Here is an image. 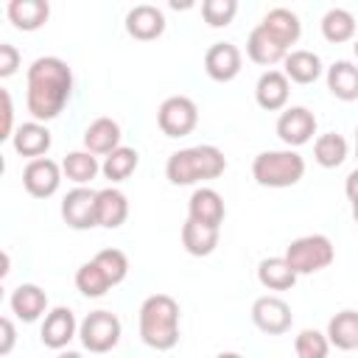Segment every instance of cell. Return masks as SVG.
Returning a JSON list of instances; mask_svg holds the SVG:
<instances>
[{"mask_svg": "<svg viewBox=\"0 0 358 358\" xmlns=\"http://www.w3.org/2000/svg\"><path fill=\"white\" fill-rule=\"evenodd\" d=\"M73 95V70L59 56H39L25 76V106L34 120L48 123L64 112Z\"/></svg>", "mask_w": 358, "mask_h": 358, "instance_id": "1", "label": "cell"}, {"mask_svg": "<svg viewBox=\"0 0 358 358\" xmlns=\"http://www.w3.org/2000/svg\"><path fill=\"white\" fill-rule=\"evenodd\" d=\"M140 338L145 347L165 352L179 344V302L171 294H151L140 305Z\"/></svg>", "mask_w": 358, "mask_h": 358, "instance_id": "2", "label": "cell"}, {"mask_svg": "<svg viewBox=\"0 0 358 358\" xmlns=\"http://www.w3.org/2000/svg\"><path fill=\"white\" fill-rule=\"evenodd\" d=\"M227 171V157L218 145H190L179 148L165 162V176L171 185H196L207 179H218Z\"/></svg>", "mask_w": 358, "mask_h": 358, "instance_id": "3", "label": "cell"}, {"mask_svg": "<svg viewBox=\"0 0 358 358\" xmlns=\"http://www.w3.org/2000/svg\"><path fill=\"white\" fill-rule=\"evenodd\" d=\"M252 176L260 187H294L305 176V157L296 148L260 151L252 159Z\"/></svg>", "mask_w": 358, "mask_h": 358, "instance_id": "4", "label": "cell"}, {"mask_svg": "<svg viewBox=\"0 0 358 358\" xmlns=\"http://www.w3.org/2000/svg\"><path fill=\"white\" fill-rule=\"evenodd\" d=\"M288 266L294 268L296 277L302 274H316L322 268H327L333 260H336V246L327 235L322 232H313V235H302V238H294L288 246H285V255Z\"/></svg>", "mask_w": 358, "mask_h": 358, "instance_id": "5", "label": "cell"}, {"mask_svg": "<svg viewBox=\"0 0 358 358\" xmlns=\"http://www.w3.org/2000/svg\"><path fill=\"white\" fill-rule=\"evenodd\" d=\"M120 333H123L120 319L112 310H103V308L101 310H90L78 324L81 347L95 352V355H103V352L115 350L117 341H120Z\"/></svg>", "mask_w": 358, "mask_h": 358, "instance_id": "6", "label": "cell"}, {"mask_svg": "<svg viewBox=\"0 0 358 358\" xmlns=\"http://www.w3.org/2000/svg\"><path fill=\"white\" fill-rule=\"evenodd\" d=\"M157 126L165 137H187L199 126V106L187 95H171L157 109Z\"/></svg>", "mask_w": 358, "mask_h": 358, "instance_id": "7", "label": "cell"}, {"mask_svg": "<svg viewBox=\"0 0 358 358\" xmlns=\"http://www.w3.org/2000/svg\"><path fill=\"white\" fill-rule=\"evenodd\" d=\"M252 322L266 336H282V333L291 330L294 313H291V305L282 296L263 294V296H257L252 302Z\"/></svg>", "mask_w": 358, "mask_h": 358, "instance_id": "8", "label": "cell"}, {"mask_svg": "<svg viewBox=\"0 0 358 358\" xmlns=\"http://www.w3.org/2000/svg\"><path fill=\"white\" fill-rule=\"evenodd\" d=\"M316 134V115L308 106H285L277 117V137L285 148H299Z\"/></svg>", "mask_w": 358, "mask_h": 358, "instance_id": "9", "label": "cell"}, {"mask_svg": "<svg viewBox=\"0 0 358 358\" xmlns=\"http://www.w3.org/2000/svg\"><path fill=\"white\" fill-rule=\"evenodd\" d=\"M62 165L50 157H39V159H28V165L22 168V187L28 190V196L34 199H50L59 185H62Z\"/></svg>", "mask_w": 358, "mask_h": 358, "instance_id": "10", "label": "cell"}, {"mask_svg": "<svg viewBox=\"0 0 358 358\" xmlns=\"http://www.w3.org/2000/svg\"><path fill=\"white\" fill-rule=\"evenodd\" d=\"M95 199H98V190H92L87 185H76L62 199V218H64V224L70 229H92V227H98Z\"/></svg>", "mask_w": 358, "mask_h": 358, "instance_id": "11", "label": "cell"}, {"mask_svg": "<svg viewBox=\"0 0 358 358\" xmlns=\"http://www.w3.org/2000/svg\"><path fill=\"white\" fill-rule=\"evenodd\" d=\"M78 324L76 322V313L67 308V305H56L48 310V316L42 319V327H39V338L48 350H64L76 336H78Z\"/></svg>", "mask_w": 358, "mask_h": 358, "instance_id": "12", "label": "cell"}, {"mask_svg": "<svg viewBox=\"0 0 358 358\" xmlns=\"http://www.w3.org/2000/svg\"><path fill=\"white\" fill-rule=\"evenodd\" d=\"M241 67H243V53L232 42H213L204 53V73L218 84L238 78Z\"/></svg>", "mask_w": 358, "mask_h": 358, "instance_id": "13", "label": "cell"}, {"mask_svg": "<svg viewBox=\"0 0 358 358\" xmlns=\"http://www.w3.org/2000/svg\"><path fill=\"white\" fill-rule=\"evenodd\" d=\"M165 14L162 8L151 6V3H137L129 8L126 14V34L131 39H140V42H151V39H159L165 34Z\"/></svg>", "mask_w": 358, "mask_h": 358, "instance_id": "14", "label": "cell"}, {"mask_svg": "<svg viewBox=\"0 0 358 358\" xmlns=\"http://www.w3.org/2000/svg\"><path fill=\"white\" fill-rule=\"evenodd\" d=\"M291 98V81L282 70H266L260 73L257 84H255V101L260 109L266 112H280L288 106Z\"/></svg>", "mask_w": 358, "mask_h": 358, "instance_id": "15", "label": "cell"}, {"mask_svg": "<svg viewBox=\"0 0 358 358\" xmlns=\"http://www.w3.org/2000/svg\"><path fill=\"white\" fill-rule=\"evenodd\" d=\"M187 218L207 224V227H218L227 218V207H224V196L215 187H196L187 199Z\"/></svg>", "mask_w": 358, "mask_h": 358, "instance_id": "16", "label": "cell"}, {"mask_svg": "<svg viewBox=\"0 0 358 358\" xmlns=\"http://www.w3.org/2000/svg\"><path fill=\"white\" fill-rule=\"evenodd\" d=\"M11 145L20 157H28V159H39L50 151L53 145V137H50V129L39 120H28V123H20L14 137H11Z\"/></svg>", "mask_w": 358, "mask_h": 358, "instance_id": "17", "label": "cell"}, {"mask_svg": "<svg viewBox=\"0 0 358 358\" xmlns=\"http://www.w3.org/2000/svg\"><path fill=\"white\" fill-rule=\"evenodd\" d=\"M8 305L20 322H36V319L48 316V294L36 282H20L11 291Z\"/></svg>", "mask_w": 358, "mask_h": 358, "instance_id": "18", "label": "cell"}, {"mask_svg": "<svg viewBox=\"0 0 358 358\" xmlns=\"http://www.w3.org/2000/svg\"><path fill=\"white\" fill-rule=\"evenodd\" d=\"M95 218H98V227L103 229H117L126 224L129 218V199L123 190L117 187H101L98 190V199H95Z\"/></svg>", "mask_w": 358, "mask_h": 358, "instance_id": "19", "label": "cell"}, {"mask_svg": "<svg viewBox=\"0 0 358 358\" xmlns=\"http://www.w3.org/2000/svg\"><path fill=\"white\" fill-rule=\"evenodd\" d=\"M288 53H291V50H288L285 45H280L260 22H257V25L249 31V36H246V56H249L255 64L271 67V64L282 62Z\"/></svg>", "mask_w": 358, "mask_h": 358, "instance_id": "20", "label": "cell"}, {"mask_svg": "<svg viewBox=\"0 0 358 358\" xmlns=\"http://www.w3.org/2000/svg\"><path fill=\"white\" fill-rule=\"evenodd\" d=\"M120 126L112 117H95L87 129H84V148L95 157H106L115 148H120Z\"/></svg>", "mask_w": 358, "mask_h": 358, "instance_id": "21", "label": "cell"}, {"mask_svg": "<svg viewBox=\"0 0 358 358\" xmlns=\"http://www.w3.org/2000/svg\"><path fill=\"white\" fill-rule=\"evenodd\" d=\"M260 25H263L280 45H285L288 50H291V45H296L299 36H302V22H299V17H296L291 8H285V6L268 8L266 17L260 20Z\"/></svg>", "mask_w": 358, "mask_h": 358, "instance_id": "22", "label": "cell"}, {"mask_svg": "<svg viewBox=\"0 0 358 358\" xmlns=\"http://www.w3.org/2000/svg\"><path fill=\"white\" fill-rule=\"evenodd\" d=\"M218 241H221L218 227H207V224H199V221H190V218L182 224V246L193 257L213 255L218 249Z\"/></svg>", "mask_w": 358, "mask_h": 358, "instance_id": "23", "label": "cell"}, {"mask_svg": "<svg viewBox=\"0 0 358 358\" xmlns=\"http://www.w3.org/2000/svg\"><path fill=\"white\" fill-rule=\"evenodd\" d=\"M6 14L17 31H36L48 22L50 6L48 0H11L6 6Z\"/></svg>", "mask_w": 358, "mask_h": 358, "instance_id": "24", "label": "cell"}, {"mask_svg": "<svg viewBox=\"0 0 358 358\" xmlns=\"http://www.w3.org/2000/svg\"><path fill=\"white\" fill-rule=\"evenodd\" d=\"M282 73L288 76V81L294 84H313L324 67H322V59L313 53V50H305V48H296L291 50L285 59H282Z\"/></svg>", "mask_w": 358, "mask_h": 358, "instance_id": "25", "label": "cell"}, {"mask_svg": "<svg viewBox=\"0 0 358 358\" xmlns=\"http://www.w3.org/2000/svg\"><path fill=\"white\" fill-rule=\"evenodd\" d=\"M327 78V90L333 92V98L338 101H358V64L338 59L327 67L324 73Z\"/></svg>", "mask_w": 358, "mask_h": 358, "instance_id": "26", "label": "cell"}, {"mask_svg": "<svg viewBox=\"0 0 358 358\" xmlns=\"http://www.w3.org/2000/svg\"><path fill=\"white\" fill-rule=\"evenodd\" d=\"M324 333H327L330 347L344 350V352L358 350V310H352V308L338 310L336 316H330Z\"/></svg>", "mask_w": 358, "mask_h": 358, "instance_id": "27", "label": "cell"}, {"mask_svg": "<svg viewBox=\"0 0 358 358\" xmlns=\"http://www.w3.org/2000/svg\"><path fill=\"white\" fill-rule=\"evenodd\" d=\"M257 280L268 291H288V288H294L296 274L282 255H274V257H263L257 263Z\"/></svg>", "mask_w": 358, "mask_h": 358, "instance_id": "28", "label": "cell"}, {"mask_svg": "<svg viewBox=\"0 0 358 358\" xmlns=\"http://www.w3.org/2000/svg\"><path fill=\"white\" fill-rule=\"evenodd\" d=\"M355 31H358V25H355V14L350 8L336 6V8L324 11V17H322V36L327 42H333V45L350 42V39H355Z\"/></svg>", "mask_w": 358, "mask_h": 358, "instance_id": "29", "label": "cell"}, {"mask_svg": "<svg viewBox=\"0 0 358 358\" xmlns=\"http://www.w3.org/2000/svg\"><path fill=\"white\" fill-rule=\"evenodd\" d=\"M137 165H140V154H137L131 145H120V148H115L112 154L103 157V162H101V173L115 185V182L129 179V176L137 171Z\"/></svg>", "mask_w": 358, "mask_h": 358, "instance_id": "30", "label": "cell"}, {"mask_svg": "<svg viewBox=\"0 0 358 358\" xmlns=\"http://www.w3.org/2000/svg\"><path fill=\"white\" fill-rule=\"evenodd\" d=\"M98 171H101V162H98V157L90 154L87 148L70 151V154L62 159V173H64L70 182H76V185H90V182L98 176Z\"/></svg>", "mask_w": 358, "mask_h": 358, "instance_id": "31", "label": "cell"}, {"mask_svg": "<svg viewBox=\"0 0 358 358\" xmlns=\"http://www.w3.org/2000/svg\"><path fill=\"white\" fill-rule=\"evenodd\" d=\"M347 151H350V145H347V140L338 131L319 134L316 143H313V159L322 168H338L347 159Z\"/></svg>", "mask_w": 358, "mask_h": 358, "instance_id": "32", "label": "cell"}, {"mask_svg": "<svg viewBox=\"0 0 358 358\" xmlns=\"http://www.w3.org/2000/svg\"><path fill=\"white\" fill-rule=\"evenodd\" d=\"M76 288H78L84 296L98 299V296H103L112 285H109L106 274L98 268V263H95V260H87V263H81L78 271H76Z\"/></svg>", "mask_w": 358, "mask_h": 358, "instance_id": "33", "label": "cell"}, {"mask_svg": "<svg viewBox=\"0 0 358 358\" xmlns=\"http://www.w3.org/2000/svg\"><path fill=\"white\" fill-rule=\"evenodd\" d=\"M95 263H98V268L106 274V280H109V285H120L126 277H129V257H126V252H120V249H101L95 257H92Z\"/></svg>", "mask_w": 358, "mask_h": 358, "instance_id": "34", "label": "cell"}, {"mask_svg": "<svg viewBox=\"0 0 358 358\" xmlns=\"http://www.w3.org/2000/svg\"><path fill=\"white\" fill-rule=\"evenodd\" d=\"M294 352H296V358H327V352H330L327 333H322L316 327L299 330V336L294 338Z\"/></svg>", "mask_w": 358, "mask_h": 358, "instance_id": "35", "label": "cell"}, {"mask_svg": "<svg viewBox=\"0 0 358 358\" xmlns=\"http://www.w3.org/2000/svg\"><path fill=\"white\" fill-rule=\"evenodd\" d=\"M238 14V0H204L201 17L210 28H227Z\"/></svg>", "mask_w": 358, "mask_h": 358, "instance_id": "36", "label": "cell"}, {"mask_svg": "<svg viewBox=\"0 0 358 358\" xmlns=\"http://www.w3.org/2000/svg\"><path fill=\"white\" fill-rule=\"evenodd\" d=\"M20 50L11 45V42H0V78H11L17 70H20Z\"/></svg>", "mask_w": 358, "mask_h": 358, "instance_id": "37", "label": "cell"}, {"mask_svg": "<svg viewBox=\"0 0 358 358\" xmlns=\"http://www.w3.org/2000/svg\"><path fill=\"white\" fill-rule=\"evenodd\" d=\"M0 101H3V120H0V140H11L17 126H14V101L8 90H0Z\"/></svg>", "mask_w": 358, "mask_h": 358, "instance_id": "38", "label": "cell"}, {"mask_svg": "<svg viewBox=\"0 0 358 358\" xmlns=\"http://www.w3.org/2000/svg\"><path fill=\"white\" fill-rule=\"evenodd\" d=\"M14 344H17V327L8 316H3L0 319V355H8L14 350Z\"/></svg>", "mask_w": 358, "mask_h": 358, "instance_id": "39", "label": "cell"}, {"mask_svg": "<svg viewBox=\"0 0 358 358\" xmlns=\"http://www.w3.org/2000/svg\"><path fill=\"white\" fill-rule=\"evenodd\" d=\"M344 193H347L350 204H352V201H358V168L347 173V179H344Z\"/></svg>", "mask_w": 358, "mask_h": 358, "instance_id": "40", "label": "cell"}, {"mask_svg": "<svg viewBox=\"0 0 358 358\" xmlns=\"http://www.w3.org/2000/svg\"><path fill=\"white\" fill-rule=\"evenodd\" d=\"M8 266H11V257H8V252H3V268H0V277H6V274L11 271Z\"/></svg>", "mask_w": 358, "mask_h": 358, "instance_id": "41", "label": "cell"}, {"mask_svg": "<svg viewBox=\"0 0 358 358\" xmlns=\"http://www.w3.org/2000/svg\"><path fill=\"white\" fill-rule=\"evenodd\" d=\"M56 358H84V355H81V352H73V350H59Z\"/></svg>", "mask_w": 358, "mask_h": 358, "instance_id": "42", "label": "cell"}, {"mask_svg": "<svg viewBox=\"0 0 358 358\" xmlns=\"http://www.w3.org/2000/svg\"><path fill=\"white\" fill-rule=\"evenodd\" d=\"M215 358H243V355L241 352H218Z\"/></svg>", "mask_w": 358, "mask_h": 358, "instance_id": "43", "label": "cell"}, {"mask_svg": "<svg viewBox=\"0 0 358 358\" xmlns=\"http://www.w3.org/2000/svg\"><path fill=\"white\" fill-rule=\"evenodd\" d=\"M352 221H355V227H358V201H352Z\"/></svg>", "mask_w": 358, "mask_h": 358, "instance_id": "44", "label": "cell"}, {"mask_svg": "<svg viewBox=\"0 0 358 358\" xmlns=\"http://www.w3.org/2000/svg\"><path fill=\"white\" fill-rule=\"evenodd\" d=\"M352 50H355V59H358V36L352 39Z\"/></svg>", "mask_w": 358, "mask_h": 358, "instance_id": "45", "label": "cell"}, {"mask_svg": "<svg viewBox=\"0 0 358 358\" xmlns=\"http://www.w3.org/2000/svg\"><path fill=\"white\" fill-rule=\"evenodd\" d=\"M355 157H358V129H355Z\"/></svg>", "mask_w": 358, "mask_h": 358, "instance_id": "46", "label": "cell"}]
</instances>
